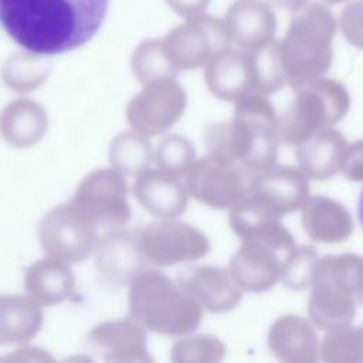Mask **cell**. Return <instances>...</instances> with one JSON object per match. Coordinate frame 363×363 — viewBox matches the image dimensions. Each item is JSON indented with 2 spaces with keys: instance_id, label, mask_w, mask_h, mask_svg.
Returning <instances> with one entry per match:
<instances>
[{
  "instance_id": "obj_1",
  "label": "cell",
  "mask_w": 363,
  "mask_h": 363,
  "mask_svg": "<svg viewBox=\"0 0 363 363\" xmlns=\"http://www.w3.org/2000/svg\"><path fill=\"white\" fill-rule=\"evenodd\" d=\"M108 0H0V24L26 51L55 55L88 43Z\"/></svg>"
},
{
  "instance_id": "obj_2",
  "label": "cell",
  "mask_w": 363,
  "mask_h": 363,
  "mask_svg": "<svg viewBox=\"0 0 363 363\" xmlns=\"http://www.w3.org/2000/svg\"><path fill=\"white\" fill-rule=\"evenodd\" d=\"M278 121L267 95L248 94L235 102L231 121L206 128L207 155L242 166L252 174L269 169L278 159Z\"/></svg>"
},
{
  "instance_id": "obj_3",
  "label": "cell",
  "mask_w": 363,
  "mask_h": 363,
  "mask_svg": "<svg viewBox=\"0 0 363 363\" xmlns=\"http://www.w3.org/2000/svg\"><path fill=\"white\" fill-rule=\"evenodd\" d=\"M336 30L335 14L322 3H309L294 14L284 38L278 41L291 88L296 91L329 71Z\"/></svg>"
},
{
  "instance_id": "obj_4",
  "label": "cell",
  "mask_w": 363,
  "mask_h": 363,
  "mask_svg": "<svg viewBox=\"0 0 363 363\" xmlns=\"http://www.w3.org/2000/svg\"><path fill=\"white\" fill-rule=\"evenodd\" d=\"M129 313L146 330L177 336L194 332L201 306L160 271H142L130 282Z\"/></svg>"
},
{
  "instance_id": "obj_5",
  "label": "cell",
  "mask_w": 363,
  "mask_h": 363,
  "mask_svg": "<svg viewBox=\"0 0 363 363\" xmlns=\"http://www.w3.org/2000/svg\"><path fill=\"white\" fill-rule=\"evenodd\" d=\"M360 259L362 257L354 252L326 255L318 259L308 299V315L316 328L326 332L353 322L359 303L357 267Z\"/></svg>"
},
{
  "instance_id": "obj_6",
  "label": "cell",
  "mask_w": 363,
  "mask_h": 363,
  "mask_svg": "<svg viewBox=\"0 0 363 363\" xmlns=\"http://www.w3.org/2000/svg\"><path fill=\"white\" fill-rule=\"evenodd\" d=\"M352 99L346 86L328 77H319L296 89V95L279 116V145L298 146L323 129L335 126L349 112Z\"/></svg>"
},
{
  "instance_id": "obj_7",
  "label": "cell",
  "mask_w": 363,
  "mask_h": 363,
  "mask_svg": "<svg viewBox=\"0 0 363 363\" xmlns=\"http://www.w3.org/2000/svg\"><path fill=\"white\" fill-rule=\"evenodd\" d=\"M69 204L96 227H122L130 218L125 174L113 167L89 172L78 184Z\"/></svg>"
},
{
  "instance_id": "obj_8",
  "label": "cell",
  "mask_w": 363,
  "mask_h": 363,
  "mask_svg": "<svg viewBox=\"0 0 363 363\" xmlns=\"http://www.w3.org/2000/svg\"><path fill=\"white\" fill-rule=\"evenodd\" d=\"M230 43L224 20L206 13L186 18L162 38L164 54L176 71L204 67L216 52L230 47Z\"/></svg>"
},
{
  "instance_id": "obj_9",
  "label": "cell",
  "mask_w": 363,
  "mask_h": 363,
  "mask_svg": "<svg viewBox=\"0 0 363 363\" xmlns=\"http://www.w3.org/2000/svg\"><path fill=\"white\" fill-rule=\"evenodd\" d=\"M38 241L47 255L75 264L96 251L102 235L67 203L51 208L38 224Z\"/></svg>"
},
{
  "instance_id": "obj_10",
  "label": "cell",
  "mask_w": 363,
  "mask_h": 363,
  "mask_svg": "<svg viewBox=\"0 0 363 363\" xmlns=\"http://www.w3.org/2000/svg\"><path fill=\"white\" fill-rule=\"evenodd\" d=\"M138 245L146 262L156 267L196 261L210 251V241L199 228L174 218H162L139 230Z\"/></svg>"
},
{
  "instance_id": "obj_11",
  "label": "cell",
  "mask_w": 363,
  "mask_h": 363,
  "mask_svg": "<svg viewBox=\"0 0 363 363\" xmlns=\"http://www.w3.org/2000/svg\"><path fill=\"white\" fill-rule=\"evenodd\" d=\"M187 96L174 78H157L145 84L126 106L130 129L142 136L167 132L184 113Z\"/></svg>"
},
{
  "instance_id": "obj_12",
  "label": "cell",
  "mask_w": 363,
  "mask_h": 363,
  "mask_svg": "<svg viewBox=\"0 0 363 363\" xmlns=\"http://www.w3.org/2000/svg\"><path fill=\"white\" fill-rule=\"evenodd\" d=\"M252 173L211 156L194 160L184 174L191 197L213 208H230L250 193Z\"/></svg>"
},
{
  "instance_id": "obj_13",
  "label": "cell",
  "mask_w": 363,
  "mask_h": 363,
  "mask_svg": "<svg viewBox=\"0 0 363 363\" xmlns=\"http://www.w3.org/2000/svg\"><path fill=\"white\" fill-rule=\"evenodd\" d=\"M208 91L218 99L237 102L258 88V64L254 51L225 47L204 65Z\"/></svg>"
},
{
  "instance_id": "obj_14",
  "label": "cell",
  "mask_w": 363,
  "mask_h": 363,
  "mask_svg": "<svg viewBox=\"0 0 363 363\" xmlns=\"http://www.w3.org/2000/svg\"><path fill=\"white\" fill-rule=\"evenodd\" d=\"M86 349L111 363H152L146 328L136 319L123 318L96 325L85 339Z\"/></svg>"
},
{
  "instance_id": "obj_15",
  "label": "cell",
  "mask_w": 363,
  "mask_h": 363,
  "mask_svg": "<svg viewBox=\"0 0 363 363\" xmlns=\"http://www.w3.org/2000/svg\"><path fill=\"white\" fill-rule=\"evenodd\" d=\"M281 218L261 197L251 191L231 206L228 213V224L241 241H262L289 254L296 242Z\"/></svg>"
},
{
  "instance_id": "obj_16",
  "label": "cell",
  "mask_w": 363,
  "mask_h": 363,
  "mask_svg": "<svg viewBox=\"0 0 363 363\" xmlns=\"http://www.w3.org/2000/svg\"><path fill=\"white\" fill-rule=\"evenodd\" d=\"M288 255L267 242L245 240L233 254L228 269L242 292L261 294L281 281Z\"/></svg>"
},
{
  "instance_id": "obj_17",
  "label": "cell",
  "mask_w": 363,
  "mask_h": 363,
  "mask_svg": "<svg viewBox=\"0 0 363 363\" xmlns=\"http://www.w3.org/2000/svg\"><path fill=\"white\" fill-rule=\"evenodd\" d=\"M177 284L201 309L213 313L233 311L242 298L241 288L225 267L200 265L183 269L177 275Z\"/></svg>"
},
{
  "instance_id": "obj_18",
  "label": "cell",
  "mask_w": 363,
  "mask_h": 363,
  "mask_svg": "<svg viewBox=\"0 0 363 363\" xmlns=\"http://www.w3.org/2000/svg\"><path fill=\"white\" fill-rule=\"evenodd\" d=\"M250 191L284 217L301 210L309 197V177L299 167L274 164L252 174Z\"/></svg>"
},
{
  "instance_id": "obj_19",
  "label": "cell",
  "mask_w": 363,
  "mask_h": 363,
  "mask_svg": "<svg viewBox=\"0 0 363 363\" xmlns=\"http://www.w3.org/2000/svg\"><path fill=\"white\" fill-rule=\"evenodd\" d=\"M224 23L230 40L245 51H258L275 41L277 17L267 1L237 0L228 9Z\"/></svg>"
},
{
  "instance_id": "obj_20",
  "label": "cell",
  "mask_w": 363,
  "mask_h": 363,
  "mask_svg": "<svg viewBox=\"0 0 363 363\" xmlns=\"http://www.w3.org/2000/svg\"><path fill=\"white\" fill-rule=\"evenodd\" d=\"M311 319L286 313L271 325L267 343L272 356L288 363H311L320 357V340Z\"/></svg>"
},
{
  "instance_id": "obj_21",
  "label": "cell",
  "mask_w": 363,
  "mask_h": 363,
  "mask_svg": "<svg viewBox=\"0 0 363 363\" xmlns=\"http://www.w3.org/2000/svg\"><path fill=\"white\" fill-rule=\"evenodd\" d=\"M133 194L138 201L159 218L180 216L189 203V191L179 177H173L160 169H145L135 176Z\"/></svg>"
},
{
  "instance_id": "obj_22",
  "label": "cell",
  "mask_w": 363,
  "mask_h": 363,
  "mask_svg": "<svg viewBox=\"0 0 363 363\" xmlns=\"http://www.w3.org/2000/svg\"><path fill=\"white\" fill-rule=\"evenodd\" d=\"M303 231L316 242L339 244L353 234V217L337 200L328 196H309L301 207Z\"/></svg>"
},
{
  "instance_id": "obj_23",
  "label": "cell",
  "mask_w": 363,
  "mask_h": 363,
  "mask_svg": "<svg viewBox=\"0 0 363 363\" xmlns=\"http://www.w3.org/2000/svg\"><path fill=\"white\" fill-rule=\"evenodd\" d=\"M139 230L102 235L96 248V269L112 284H125L133 279L147 264L138 245Z\"/></svg>"
},
{
  "instance_id": "obj_24",
  "label": "cell",
  "mask_w": 363,
  "mask_h": 363,
  "mask_svg": "<svg viewBox=\"0 0 363 363\" xmlns=\"http://www.w3.org/2000/svg\"><path fill=\"white\" fill-rule=\"evenodd\" d=\"M24 288L40 305H57L74 296L75 277L68 262L47 255L28 267Z\"/></svg>"
},
{
  "instance_id": "obj_25",
  "label": "cell",
  "mask_w": 363,
  "mask_h": 363,
  "mask_svg": "<svg viewBox=\"0 0 363 363\" xmlns=\"http://www.w3.org/2000/svg\"><path fill=\"white\" fill-rule=\"evenodd\" d=\"M48 128L45 109L34 99L17 98L0 113V135L14 147H30L38 143Z\"/></svg>"
},
{
  "instance_id": "obj_26",
  "label": "cell",
  "mask_w": 363,
  "mask_h": 363,
  "mask_svg": "<svg viewBox=\"0 0 363 363\" xmlns=\"http://www.w3.org/2000/svg\"><path fill=\"white\" fill-rule=\"evenodd\" d=\"M346 145L345 136L337 129L333 126L323 129L296 146L298 167L312 180H328L339 173Z\"/></svg>"
},
{
  "instance_id": "obj_27",
  "label": "cell",
  "mask_w": 363,
  "mask_h": 363,
  "mask_svg": "<svg viewBox=\"0 0 363 363\" xmlns=\"http://www.w3.org/2000/svg\"><path fill=\"white\" fill-rule=\"evenodd\" d=\"M43 326L40 303L24 295H0V346L31 340Z\"/></svg>"
},
{
  "instance_id": "obj_28",
  "label": "cell",
  "mask_w": 363,
  "mask_h": 363,
  "mask_svg": "<svg viewBox=\"0 0 363 363\" xmlns=\"http://www.w3.org/2000/svg\"><path fill=\"white\" fill-rule=\"evenodd\" d=\"M155 159V150L146 136L136 132H121L109 145V160L122 174L136 176L147 169Z\"/></svg>"
},
{
  "instance_id": "obj_29",
  "label": "cell",
  "mask_w": 363,
  "mask_h": 363,
  "mask_svg": "<svg viewBox=\"0 0 363 363\" xmlns=\"http://www.w3.org/2000/svg\"><path fill=\"white\" fill-rule=\"evenodd\" d=\"M50 75V65L38 54L26 51L9 57L1 67L3 82L14 92H33Z\"/></svg>"
},
{
  "instance_id": "obj_30",
  "label": "cell",
  "mask_w": 363,
  "mask_h": 363,
  "mask_svg": "<svg viewBox=\"0 0 363 363\" xmlns=\"http://www.w3.org/2000/svg\"><path fill=\"white\" fill-rule=\"evenodd\" d=\"M328 363L363 362V326L346 325L326 330L320 340V357Z\"/></svg>"
},
{
  "instance_id": "obj_31",
  "label": "cell",
  "mask_w": 363,
  "mask_h": 363,
  "mask_svg": "<svg viewBox=\"0 0 363 363\" xmlns=\"http://www.w3.org/2000/svg\"><path fill=\"white\" fill-rule=\"evenodd\" d=\"M130 68L142 84L157 78H174L177 74L164 54L162 40L142 41L132 54Z\"/></svg>"
},
{
  "instance_id": "obj_32",
  "label": "cell",
  "mask_w": 363,
  "mask_h": 363,
  "mask_svg": "<svg viewBox=\"0 0 363 363\" xmlns=\"http://www.w3.org/2000/svg\"><path fill=\"white\" fill-rule=\"evenodd\" d=\"M153 160L156 162L157 169L180 179L184 177L196 160V150L187 138L170 135L157 145Z\"/></svg>"
},
{
  "instance_id": "obj_33",
  "label": "cell",
  "mask_w": 363,
  "mask_h": 363,
  "mask_svg": "<svg viewBox=\"0 0 363 363\" xmlns=\"http://www.w3.org/2000/svg\"><path fill=\"white\" fill-rule=\"evenodd\" d=\"M224 343L213 335H197L184 337L172 346V362L174 363H214L223 360Z\"/></svg>"
},
{
  "instance_id": "obj_34",
  "label": "cell",
  "mask_w": 363,
  "mask_h": 363,
  "mask_svg": "<svg viewBox=\"0 0 363 363\" xmlns=\"http://www.w3.org/2000/svg\"><path fill=\"white\" fill-rule=\"evenodd\" d=\"M318 251L312 245H295L284 262L281 282L292 291H302L311 286L316 262Z\"/></svg>"
},
{
  "instance_id": "obj_35",
  "label": "cell",
  "mask_w": 363,
  "mask_h": 363,
  "mask_svg": "<svg viewBox=\"0 0 363 363\" xmlns=\"http://www.w3.org/2000/svg\"><path fill=\"white\" fill-rule=\"evenodd\" d=\"M254 52L257 55V64H258L257 92L268 96L279 91L286 82V75L281 61L278 41L275 40L269 45Z\"/></svg>"
},
{
  "instance_id": "obj_36",
  "label": "cell",
  "mask_w": 363,
  "mask_h": 363,
  "mask_svg": "<svg viewBox=\"0 0 363 363\" xmlns=\"http://www.w3.org/2000/svg\"><path fill=\"white\" fill-rule=\"evenodd\" d=\"M340 31L349 44L363 50V0L345 6L339 20Z\"/></svg>"
},
{
  "instance_id": "obj_37",
  "label": "cell",
  "mask_w": 363,
  "mask_h": 363,
  "mask_svg": "<svg viewBox=\"0 0 363 363\" xmlns=\"http://www.w3.org/2000/svg\"><path fill=\"white\" fill-rule=\"evenodd\" d=\"M339 172L352 182H363V139H357L345 146Z\"/></svg>"
},
{
  "instance_id": "obj_38",
  "label": "cell",
  "mask_w": 363,
  "mask_h": 363,
  "mask_svg": "<svg viewBox=\"0 0 363 363\" xmlns=\"http://www.w3.org/2000/svg\"><path fill=\"white\" fill-rule=\"evenodd\" d=\"M166 3L176 14L190 18L203 14L210 4V0H166Z\"/></svg>"
},
{
  "instance_id": "obj_39",
  "label": "cell",
  "mask_w": 363,
  "mask_h": 363,
  "mask_svg": "<svg viewBox=\"0 0 363 363\" xmlns=\"http://www.w3.org/2000/svg\"><path fill=\"white\" fill-rule=\"evenodd\" d=\"M267 3L269 6L279 7L291 13H298L308 4V0H267Z\"/></svg>"
},
{
  "instance_id": "obj_40",
  "label": "cell",
  "mask_w": 363,
  "mask_h": 363,
  "mask_svg": "<svg viewBox=\"0 0 363 363\" xmlns=\"http://www.w3.org/2000/svg\"><path fill=\"white\" fill-rule=\"evenodd\" d=\"M357 295H359V302L363 303V257L357 267Z\"/></svg>"
},
{
  "instance_id": "obj_41",
  "label": "cell",
  "mask_w": 363,
  "mask_h": 363,
  "mask_svg": "<svg viewBox=\"0 0 363 363\" xmlns=\"http://www.w3.org/2000/svg\"><path fill=\"white\" fill-rule=\"evenodd\" d=\"M359 220H360V224L363 225V189H362V193H360V197H359Z\"/></svg>"
},
{
  "instance_id": "obj_42",
  "label": "cell",
  "mask_w": 363,
  "mask_h": 363,
  "mask_svg": "<svg viewBox=\"0 0 363 363\" xmlns=\"http://www.w3.org/2000/svg\"><path fill=\"white\" fill-rule=\"evenodd\" d=\"M323 1L328 3V4H339V3H343L346 0H323Z\"/></svg>"
}]
</instances>
